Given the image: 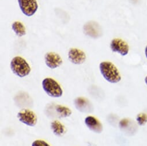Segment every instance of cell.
<instances>
[{
	"label": "cell",
	"instance_id": "obj_14",
	"mask_svg": "<svg viewBox=\"0 0 147 146\" xmlns=\"http://www.w3.org/2000/svg\"><path fill=\"white\" fill-rule=\"evenodd\" d=\"M55 110L59 114L60 117L62 118L69 117L72 114V112L70 108L65 106H62L61 105H56Z\"/></svg>",
	"mask_w": 147,
	"mask_h": 146
},
{
	"label": "cell",
	"instance_id": "obj_17",
	"mask_svg": "<svg viewBox=\"0 0 147 146\" xmlns=\"http://www.w3.org/2000/svg\"><path fill=\"white\" fill-rule=\"evenodd\" d=\"M144 53H145V56L146 59H147V46L145 47V51H144Z\"/></svg>",
	"mask_w": 147,
	"mask_h": 146
},
{
	"label": "cell",
	"instance_id": "obj_12",
	"mask_svg": "<svg viewBox=\"0 0 147 146\" xmlns=\"http://www.w3.org/2000/svg\"><path fill=\"white\" fill-rule=\"evenodd\" d=\"M50 128L53 133L57 136H61L65 132V126L58 120L53 121L51 123Z\"/></svg>",
	"mask_w": 147,
	"mask_h": 146
},
{
	"label": "cell",
	"instance_id": "obj_10",
	"mask_svg": "<svg viewBox=\"0 0 147 146\" xmlns=\"http://www.w3.org/2000/svg\"><path fill=\"white\" fill-rule=\"evenodd\" d=\"M76 108L81 112L88 113L92 111V105L90 101L84 97H78L75 100Z\"/></svg>",
	"mask_w": 147,
	"mask_h": 146
},
{
	"label": "cell",
	"instance_id": "obj_2",
	"mask_svg": "<svg viewBox=\"0 0 147 146\" xmlns=\"http://www.w3.org/2000/svg\"><path fill=\"white\" fill-rule=\"evenodd\" d=\"M11 69L13 74L23 78L30 74L31 68L28 62L20 56L14 57L11 62Z\"/></svg>",
	"mask_w": 147,
	"mask_h": 146
},
{
	"label": "cell",
	"instance_id": "obj_6",
	"mask_svg": "<svg viewBox=\"0 0 147 146\" xmlns=\"http://www.w3.org/2000/svg\"><path fill=\"white\" fill-rule=\"evenodd\" d=\"M110 47L113 52H117L123 56L127 55L129 51L128 44L125 41L118 38L113 39Z\"/></svg>",
	"mask_w": 147,
	"mask_h": 146
},
{
	"label": "cell",
	"instance_id": "obj_11",
	"mask_svg": "<svg viewBox=\"0 0 147 146\" xmlns=\"http://www.w3.org/2000/svg\"><path fill=\"white\" fill-rule=\"evenodd\" d=\"M84 29L85 33L90 37L96 38L100 35L99 27L95 22H90L86 24Z\"/></svg>",
	"mask_w": 147,
	"mask_h": 146
},
{
	"label": "cell",
	"instance_id": "obj_7",
	"mask_svg": "<svg viewBox=\"0 0 147 146\" xmlns=\"http://www.w3.org/2000/svg\"><path fill=\"white\" fill-rule=\"evenodd\" d=\"M68 58L71 63L80 65L86 60V54L78 48H70L68 52Z\"/></svg>",
	"mask_w": 147,
	"mask_h": 146
},
{
	"label": "cell",
	"instance_id": "obj_8",
	"mask_svg": "<svg viewBox=\"0 0 147 146\" xmlns=\"http://www.w3.org/2000/svg\"><path fill=\"white\" fill-rule=\"evenodd\" d=\"M45 60L46 66L51 69L59 67L63 62L61 57L58 54L53 52L46 53L45 56Z\"/></svg>",
	"mask_w": 147,
	"mask_h": 146
},
{
	"label": "cell",
	"instance_id": "obj_3",
	"mask_svg": "<svg viewBox=\"0 0 147 146\" xmlns=\"http://www.w3.org/2000/svg\"><path fill=\"white\" fill-rule=\"evenodd\" d=\"M42 88L45 93L50 97L59 98L63 94V90L60 85L54 79L46 78L42 83Z\"/></svg>",
	"mask_w": 147,
	"mask_h": 146
},
{
	"label": "cell",
	"instance_id": "obj_4",
	"mask_svg": "<svg viewBox=\"0 0 147 146\" xmlns=\"http://www.w3.org/2000/svg\"><path fill=\"white\" fill-rule=\"evenodd\" d=\"M17 117L19 121L29 127H34L37 123L38 118L36 114L30 109L21 110L18 112Z\"/></svg>",
	"mask_w": 147,
	"mask_h": 146
},
{
	"label": "cell",
	"instance_id": "obj_18",
	"mask_svg": "<svg viewBox=\"0 0 147 146\" xmlns=\"http://www.w3.org/2000/svg\"><path fill=\"white\" fill-rule=\"evenodd\" d=\"M144 82H145V84H146V85L147 86V76L145 77V78L144 79Z\"/></svg>",
	"mask_w": 147,
	"mask_h": 146
},
{
	"label": "cell",
	"instance_id": "obj_13",
	"mask_svg": "<svg viewBox=\"0 0 147 146\" xmlns=\"http://www.w3.org/2000/svg\"><path fill=\"white\" fill-rule=\"evenodd\" d=\"M12 28L16 35L19 37H22L26 34L24 25L20 21H15L12 25Z\"/></svg>",
	"mask_w": 147,
	"mask_h": 146
},
{
	"label": "cell",
	"instance_id": "obj_9",
	"mask_svg": "<svg viewBox=\"0 0 147 146\" xmlns=\"http://www.w3.org/2000/svg\"><path fill=\"white\" fill-rule=\"evenodd\" d=\"M85 124L88 128L96 133H101L103 128L102 123L95 117L89 116L86 117Z\"/></svg>",
	"mask_w": 147,
	"mask_h": 146
},
{
	"label": "cell",
	"instance_id": "obj_15",
	"mask_svg": "<svg viewBox=\"0 0 147 146\" xmlns=\"http://www.w3.org/2000/svg\"><path fill=\"white\" fill-rule=\"evenodd\" d=\"M136 120L138 125L144 126L147 123V115L145 113H140L136 116Z\"/></svg>",
	"mask_w": 147,
	"mask_h": 146
},
{
	"label": "cell",
	"instance_id": "obj_16",
	"mask_svg": "<svg viewBox=\"0 0 147 146\" xmlns=\"http://www.w3.org/2000/svg\"><path fill=\"white\" fill-rule=\"evenodd\" d=\"M31 146H50L46 141L42 140H36L32 142Z\"/></svg>",
	"mask_w": 147,
	"mask_h": 146
},
{
	"label": "cell",
	"instance_id": "obj_5",
	"mask_svg": "<svg viewBox=\"0 0 147 146\" xmlns=\"http://www.w3.org/2000/svg\"><path fill=\"white\" fill-rule=\"evenodd\" d=\"M18 3L23 13L28 17L34 15L38 9L36 0H18Z\"/></svg>",
	"mask_w": 147,
	"mask_h": 146
},
{
	"label": "cell",
	"instance_id": "obj_1",
	"mask_svg": "<svg viewBox=\"0 0 147 146\" xmlns=\"http://www.w3.org/2000/svg\"><path fill=\"white\" fill-rule=\"evenodd\" d=\"M99 70L103 77L110 84H117L122 80L118 69L110 62H101Z\"/></svg>",
	"mask_w": 147,
	"mask_h": 146
}]
</instances>
